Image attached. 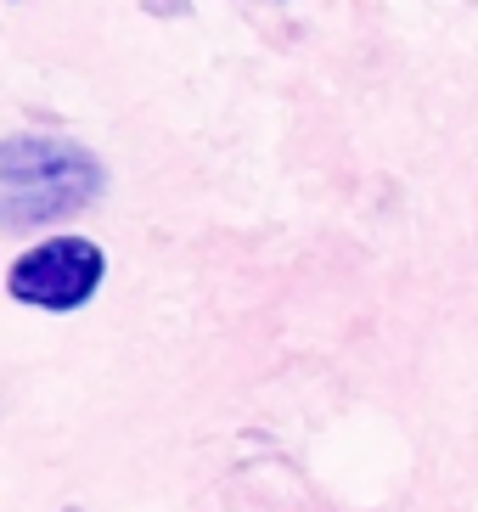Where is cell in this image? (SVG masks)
I'll use <instances>...</instances> for the list:
<instances>
[{"instance_id":"6da1fadb","label":"cell","mask_w":478,"mask_h":512,"mask_svg":"<svg viewBox=\"0 0 478 512\" xmlns=\"http://www.w3.org/2000/svg\"><path fill=\"white\" fill-rule=\"evenodd\" d=\"M107 169L90 147L68 136H6L0 141V231L57 226L90 209Z\"/></svg>"},{"instance_id":"7a4b0ae2","label":"cell","mask_w":478,"mask_h":512,"mask_svg":"<svg viewBox=\"0 0 478 512\" xmlns=\"http://www.w3.org/2000/svg\"><path fill=\"white\" fill-rule=\"evenodd\" d=\"M102 276H107V254L90 237H45V242H34L29 254L12 259L6 293L17 304H29V310L68 316V310H85L96 299Z\"/></svg>"},{"instance_id":"3957f363","label":"cell","mask_w":478,"mask_h":512,"mask_svg":"<svg viewBox=\"0 0 478 512\" xmlns=\"http://www.w3.org/2000/svg\"><path fill=\"white\" fill-rule=\"evenodd\" d=\"M147 12H158V17H175V12H186V0H147Z\"/></svg>"},{"instance_id":"277c9868","label":"cell","mask_w":478,"mask_h":512,"mask_svg":"<svg viewBox=\"0 0 478 512\" xmlns=\"http://www.w3.org/2000/svg\"><path fill=\"white\" fill-rule=\"evenodd\" d=\"M62 512H85V507H62Z\"/></svg>"}]
</instances>
